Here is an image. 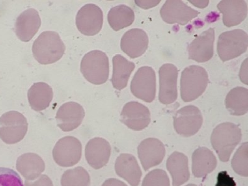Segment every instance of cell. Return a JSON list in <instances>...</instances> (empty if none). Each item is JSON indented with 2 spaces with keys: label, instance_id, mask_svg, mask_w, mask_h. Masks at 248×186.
Masks as SVG:
<instances>
[{
  "label": "cell",
  "instance_id": "1",
  "mask_svg": "<svg viewBox=\"0 0 248 186\" xmlns=\"http://www.w3.org/2000/svg\"><path fill=\"white\" fill-rule=\"evenodd\" d=\"M241 138V129L233 123H223L215 127L211 136V143L220 161L223 163L229 161Z\"/></svg>",
  "mask_w": 248,
  "mask_h": 186
},
{
  "label": "cell",
  "instance_id": "2",
  "mask_svg": "<svg viewBox=\"0 0 248 186\" xmlns=\"http://www.w3.org/2000/svg\"><path fill=\"white\" fill-rule=\"evenodd\" d=\"M65 50V45L59 34L52 31L41 33L32 47L34 59L42 64H50L58 62Z\"/></svg>",
  "mask_w": 248,
  "mask_h": 186
},
{
  "label": "cell",
  "instance_id": "3",
  "mask_svg": "<svg viewBox=\"0 0 248 186\" xmlns=\"http://www.w3.org/2000/svg\"><path fill=\"white\" fill-rule=\"evenodd\" d=\"M209 83L205 69L198 65H191L182 71L180 81L181 97L185 103L199 98L205 92Z\"/></svg>",
  "mask_w": 248,
  "mask_h": 186
},
{
  "label": "cell",
  "instance_id": "4",
  "mask_svg": "<svg viewBox=\"0 0 248 186\" xmlns=\"http://www.w3.org/2000/svg\"><path fill=\"white\" fill-rule=\"evenodd\" d=\"M80 71L90 83L100 85L107 81L109 74V59L107 54L100 50H93L82 58Z\"/></svg>",
  "mask_w": 248,
  "mask_h": 186
},
{
  "label": "cell",
  "instance_id": "5",
  "mask_svg": "<svg viewBox=\"0 0 248 186\" xmlns=\"http://www.w3.org/2000/svg\"><path fill=\"white\" fill-rule=\"evenodd\" d=\"M248 34L243 30L236 29L220 34L217 43V53L223 62L234 59L247 51Z\"/></svg>",
  "mask_w": 248,
  "mask_h": 186
},
{
  "label": "cell",
  "instance_id": "6",
  "mask_svg": "<svg viewBox=\"0 0 248 186\" xmlns=\"http://www.w3.org/2000/svg\"><path fill=\"white\" fill-rule=\"evenodd\" d=\"M27 118L18 111L5 112L0 117V138L8 144H14L23 140L28 131Z\"/></svg>",
  "mask_w": 248,
  "mask_h": 186
},
{
  "label": "cell",
  "instance_id": "7",
  "mask_svg": "<svg viewBox=\"0 0 248 186\" xmlns=\"http://www.w3.org/2000/svg\"><path fill=\"white\" fill-rule=\"evenodd\" d=\"M173 120L176 133L185 138L195 135L203 122L202 112L199 108L193 105L181 108L176 112Z\"/></svg>",
  "mask_w": 248,
  "mask_h": 186
},
{
  "label": "cell",
  "instance_id": "8",
  "mask_svg": "<svg viewBox=\"0 0 248 186\" xmlns=\"http://www.w3.org/2000/svg\"><path fill=\"white\" fill-rule=\"evenodd\" d=\"M156 74L150 66L138 70L131 83V92L136 98L152 103L156 96Z\"/></svg>",
  "mask_w": 248,
  "mask_h": 186
},
{
  "label": "cell",
  "instance_id": "9",
  "mask_svg": "<svg viewBox=\"0 0 248 186\" xmlns=\"http://www.w3.org/2000/svg\"><path fill=\"white\" fill-rule=\"evenodd\" d=\"M81 155V142L73 136H66L58 140L53 150L54 161L64 168L76 165L80 161Z\"/></svg>",
  "mask_w": 248,
  "mask_h": 186
},
{
  "label": "cell",
  "instance_id": "10",
  "mask_svg": "<svg viewBox=\"0 0 248 186\" xmlns=\"http://www.w3.org/2000/svg\"><path fill=\"white\" fill-rule=\"evenodd\" d=\"M103 24L102 10L94 4H86L77 13V29L84 35L92 36L98 34L102 29Z\"/></svg>",
  "mask_w": 248,
  "mask_h": 186
},
{
  "label": "cell",
  "instance_id": "11",
  "mask_svg": "<svg viewBox=\"0 0 248 186\" xmlns=\"http://www.w3.org/2000/svg\"><path fill=\"white\" fill-rule=\"evenodd\" d=\"M121 121L133 131L143 130L151 122L150 110L143 104L131 101L126 103L123 108Z\"/></svg>",
  "mask_w": 248,
  "mask_h": 186
},
{
  "label": "cell",
  "instance_id": "12",
  "mask_svg": "<svg viewBox=\"0 0 248 186\" xmlns=\"http://www.w3.org/2000/svg\"><path fill=\"white\" fill-rule=\"evenodd\" d=\"M159 101L163 105H170L178 98V69L172 64H163L159 68Z\"/></svg>",
  "mask_w": 248,
  "mask_h": 186
},
{
  "label": "cell",
  "instance_id": "13",
  "mask_svg": "<svg viewBox=\"0 0 248 186\" xmlns=\"http://www.w3.org/2000/svg\"><path fill=\"white\" fill-rule=\"evenodd\" d=\"M200 13L193 9L182 1L168 0L160 10L161 18L168 24L178 23L186 25L196 18Z\"/></svg>",
  "mask_w": 248,
  "mask_h": 186
},
{
  "label": "cell",
  "instance_id": "14",
  "mask_svg": "<svg viewBox=\"0 0 248 186\" xmlns=\"http://www.w3.org/2000/svg\"><path fill=\"white\" fill-rule=\"evenodd\" d=\"M138 155L144 170L147 171L162 163L166 155L165 147L156 138H147L138 147Z\"/></svg>",
  "mask_w": 248,
  "mask_h": 186
},
{
  "label": "cell",
  "instance_id": "15",
  "mask_svg": "<svg viewBox=\"0 0 248 186\" xmlns=\"http://www.w3.org/2000/svg\"><path fill=\"white\" fill-rule=\"evenodd\" d=\"M214 28H210L198 36L189 45V59L198 62L210 61L214 55Z\"/></svg>",
  "mask_w": 248,
  "mask_h": 186
},
{
  "label": "cell",
  "instance_id": "16",
  "mask_svg": "<svg viewBox=\"0 0 248 186\" xmlns=\"http://www.w3.org/2000/svg\"><path fill=\"white\" fill-rule=\"evenodd\" d=\"M85 116V109L76 102L64 103L56 114L58 126L64 132L75 130L80 126Z\"/></svg>",
  "mask_w": 248,
  "mask_h": 186
},
{
  "label": "cell",
  "instance_id": "17",
  "mask_svg": "<svg viewBox=\"0 0 248 186\" xmlns=\"http://www.w3.org/2000/svg\"><path fill=\"white\" fill-rule=\"evenodd\" d=\"M149 38L143 30L133 28L126 31L121 40L122 50L132 59L140 57L148 49Z\"/></svg>",
  "mask_w": 248,
  "mask_h": 186
},
{
  "label": "cell",
  "instance_id": "18",
  "mask_svg": "<svg viewBox=\"0 0 248 186\" xmlns=\"http://www.w3.org/2000/svg\"><path fill=\"white\" fill-rule=\"evenodd\" d=\"M111 148L108 140L101 138L90 140L85 147L87 163L94 170H100L109 162Z\"/></svg>",
  "mask_w": 248,
  "mask_h": 186
},
{
  "label": "cell",
  "instance_id": "19",
  "mask_svg": "<svg viewBox=\"0 0 248 186\" xmlns=\"http://www.w3.org/2000/svg\"><path fill=\"white\" fill-rule=\"evenodd\" d=\"M42 21L38 11L29 8L21 13L17 18L15 31L21 42H29L40 30Z\"/></svg>",
  "mask_w": 248,
  "mask_h": 186
},
{
  "label": "cell",
  "instance_id": "20",
  "mask_svg": "<svg viewBox=\"0 0 248 186\" xmlns=\"http://www.w3.org/2000/svg\"><path fill=\"white\" fill-rule=\"evenodd\" d=\"M217 8L223 14L224 25L228 28L239 25L247 16L248 5L243 0H223L217 4Z\"/></svg>",
  "mask_w": 248,
  "mask_h": 186
},
{
  "label": "cell",
  "instance_id": "21",
  "mask_svg": "<svg viewBox=\"0 0 248 186\" xmlns=\"http://www.w3.org/2000/svg\"><path fill=\"white\" fill-rule=\"evenodd\" d=\"M116 174L131 186H138L141 181L142 172L137 159L130 154H122L116 160Z\"/></svg>",
  "mask_w": 248,
  "mask_h": 186
},
{
  "label": "cell",
  "instance_id": "22",
  "mask_svg": "<svg viewBox=\"0 0 248 186\" xmlns=\"http://www.w3.org/2000/svg\"><path fill=\"white\" fill-rule=\"evenodd\" d=\"M217 159L214 153L205 147L196 149L192 155V172L194 176L204 177L214 170Z\"/></svg>",
  "mask_w": 248,
  "mask_h": 186
},
{
  "label": "cell",
  "instance_id": "23",
  "mask_svg": "<svg viewBox=\"0 0 248 186\" xmlns=\"http://www.w3.org/2000/svg\"><path fill=\"white\" fill-rule=\"evenodd\" d=\"M167 168L172 177V186L184 185L190 178L188 159L183 153H172L167 159Z\"/></svg>",
  "mask_w": 248,
  "mask_h": 186
},
{
  "label": "cell",
  "instance_id": "24",
  "mask_svg": "<svg viewBox=\"0 0 248 186\" xmlns=\"http://www.w3.org/2000/svg\"><path fill=\"white\" fill-rule=\"evenodd\" d=\"M16 170L26 180L33 181L38 178L45 170L42 157L35 153H25L17 159Z\"/></svg>",
  "mask_w": 248,
  "mask_h": 186
},
{
  "label": "cell",
  "instance_id": "25",
  "mask_svg": "<svg viewBox=\"0 0 248 186\" xmlns=\"http://www.w3.org/2000/svg\"><path fill=\"white\" fill-rule=\"evenodd\" d=\"M53 98L52 88L44 82L34 83L28 92L30 107L36 111H42L48 108Z\"/></svg>",
  "mask_w": 248,
  "mask_h": 186
},
{
  "label": "cell",
  "instance_id": "26",
  "mask_svg": "<svg viewBox=\"0 0 248 186\" xmlns=\"http://www.w3.org/2000/svg\"><path fill=\"white\" fill-rule=\"evenodd\" d=\"M135 68V64L121 55L113 58V76L111 81L114 88L122 90L128 84L129 77Z\"/></svg>",
  "mask_w": 248,
  "mask_h": 186
},
{
  "label": "cell",
  "instance_id": "27",
  "mask_svg": "<svg viewBox=\"0 0 248 186\" xmlns=\"http://www.w3.org/2000/svg\"><path fill=\"white\" fill-rule=\"evenodd\" d=\"M225 105L232 115H245L248 111V89L240 86L232 89L226 96Z\"/></svg>",
  "mask_w": 248,
  "mask_h": 186
},
{
  "label": "cell",
  "instance_id": "28",
  "mask_svg": "<svg viewBox=\"0 0 248 186\" xmlns=\"http://www.w3.org/2000/svg\"><path fill=\"white\" fill-rule=\"evenodd\" d=\"M107 18L112 29L118 31L132 25L135 21V15L130 7L120 5L110 9Z\"/></svg>",
  "mask_w": 248,
  "mask_h": 186
},
{
  "label": "cell",
  "instance_id": "29",
  "mask_svg": "<svg viewBox=\"0 0 248 186\" xmlns=\"http://www.w3.org/2000/svg\"><path fill=\"white\" fill-rule=\"evenodd\" d=\"M90 176L87 170L82 167L68 170L61 179L62 186H90Z\"/></svg>",
  "mask_w": 248,
  "mask_h": 186
},
{
  "label": "cell",
  "instance_id": "30",
  "mask_svg": "<svg viewBox=\"0 0 248 186\" xmlns=\"http://www.w3.org/2000/svg\"><path fill=\"white\" fill-rule=\"evenodd\" d=\"M234 171L243 177L248 176V142H244L234 154L232 161Z\"/></svg>",
  "mask_w": 248,
  "mask_h": 186
},
{
  "label": "cell",
  "instance_id": "31",
  "mask_svg": "<svg viewBox=\"0 0 248 186\" xmlns=\"http://www.w3.org/2000/svg\"><path fill=\"white\" fill-rule=\"evenodd\" d=\"M142 186H170L169 177L165 170L156 169L144 177Z\"/></svg>",
  "mask_w": 248,
  "mask_h": 186
},
{
  "label": "cell",
  "instance_id": "32",
  "mask_svg": "<svg viewBox=\"0 0 248 186\" xmlns=\"http://www.w3.org/2000/svg\"><path fill=\"white\" fill-rule=\"evenodd\" d=\"M0 186H24L19 175L12 169L0 168Z\"/></svg>",
  "mask_w": 248,
  "mask_h": 186
},
{
  "label": "cell",
  "instance_id": "33",
  "mask_svg": "<svg viewBox=\"0 0 248 186\" xmlns=\"http://www.w3.org/2000/svg\"><path fill=\"white\" fill-rule=\"evenodd\" d=\"M236 183L232 177H230L226 171L219 172L216 186H236Z\"/></svg>",
  "mask_w": 248,
  "mask_h": 186
},
{
  "label": "cell",
  "instance_id": "34",
  "mask_svg": "<svg viewBox=\"0 0 248 186\" xmlns=\"http://www.w3.org/2000/svg\"><path fill=\"white\" fill-rule=\"evenodd\" d=\"M25 186H53L51 179L46 175H41L37 180L30 181L26 180Z\"/></svg>",
  "mask_w": 248,
  "mask_h": 186
},
{
  "label": "cell",
  "instance_id": "35",
  "mask_svg": "<svg viewBox=\"0 0 248 186\" xmlns=\"http://www.w3.org/2000/svg\"><path fill=\"white\" fill-rule=\"evenodd\" d=\"M161 0H153V1H138L136 0L135 3L139 7L143 8L144 10L150 9L158 5Z\"/></svg>",
  "mask_w": 248,
  "mask_h": 186
},
{
  "label": "cell",
  "instance_id": "36",
  "mask_svg": "<svg viewBox=\"0 0 248 186\" xmlns=\"http://www.w3.org/2000/svg\"><path fill=\"white\" fill-rule=\"evenodd\" d=\"M239 79L244 84H248V58L244 61L239 70Z\"/></svg>",
  "mask_w": 248,
  "mask_h": 186
},
{
  "label": "cell",
  "instance_id": "37",
  "mask_svg": "<svg viewBox=\"0 0 248 186\" xmlns=\"http://www.w3.org/2000/svg\"><path fill=\"white\" fill-rule=\"evenodd\" d=\"M101 186H128L124 182L115 178H110L105 181Z\"/></svg>",
  "mask_w": 248,
  "mask_h": 186
},
{
  "label": "cell",
  "instance_id": "38",
  "mask_svg": "<svg viewBox=\"0 0 248 186\" xmlns=\"http://www.w3.org/2000/svg\"><path fill=\"white\" fill-rule=\"evenodd\" d=\"M194 6L199 8H205L208 6L210 1L206 0V1H193V0H189V1Z\"/></svg>",
  "mask_w": 248,
  "mask_h": 186
},
{
  "label": "cell",
  "instance_id": "39",
  "mask_svg": "<svg viewBox=\"0 0 248 186\" xmlns=\"http://www.w3.org/2000/svg\"><path fill=\"white\" fill-rule=\"evenodd\" d=\"M186 186H197L196 185H194V184H189V185H186Z\"/></svg>",
  "mask_w": 248,
  "mask_h": 186
}]
</instances>
